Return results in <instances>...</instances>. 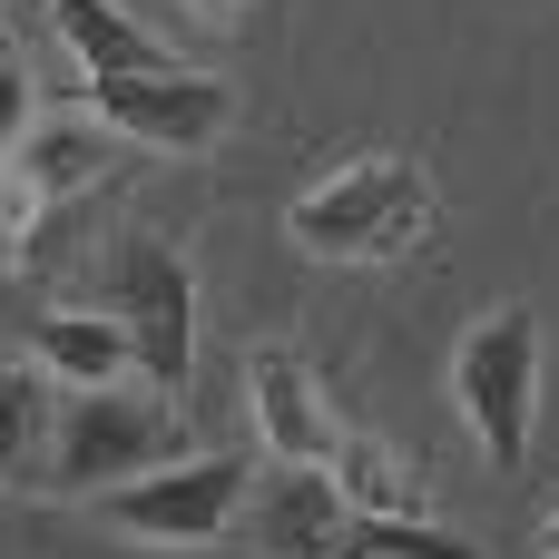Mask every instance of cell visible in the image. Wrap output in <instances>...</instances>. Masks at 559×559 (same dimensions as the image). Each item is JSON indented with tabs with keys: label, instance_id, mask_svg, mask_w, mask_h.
<instances>
[{
	"label": "cell",
	"instance_id": "cell-1",
	"mask_svg": "<svg viewBox=\"0 0 559 559\" xmlns=\"http://www.w3.org/2000/svg\"><path fill=\"white\" fill-rule=\"evenodd\" d=\"M285 236L324 265H403L432 236V177H423V157H393V147L344 157L324 187H305L285 206Z\"/></svg>",
	"mask_w": 559,
	"mask_h": 559
},
{
	"label": "cell",
	"instance_id": "cell-2",
	"mask_svg": "<svg viewBox=\"0 0 559 559\" xmlns=\"http://www.w3.org/2000/svg\"><path fill=\"white\" fill-rule=\"evenodd\" d=\"M452 403L481 442L491 472H521L531 462V432H540V314L531 305H491L462 354H452Z\"/></svg>",
	"mask_w": 559,
	"mask_h": 559
},
{
	"label": "cell",
	"instance_id": "cell-3",
	"mask_svg": "<svg viewBox=\"0 0 559 559\" xmlns=\"http://www.w3.org/2000/svg\"><path fill=\"white\" fill-rule=\"evenodd\" d=\"M177 452H187V413L157 383L147 393H118V383L69 393L59 423H49V481L59 491H118V481H138V472H157Z\"/></svg>",
	"mask_w": 559,
	"mask_h": 559
},
{
	"label": "cell",
	"instance_id": "cell-4",
	"mask_svg": "<svg viewBox=\"0 0 559 559\" xmlns=\"http://www.w3.org/2000/svg\"><path fill=\"white\" fill-rule=\"evenodd\" d=\"M98 305L128 324L138 383L187 393V364H197V275H187V255L157 246V236H128V246L98 265Z\"/></svg>",
	"mask_w": 559,
	"mask_h": 559
},
{
	"label": "cell",
	"instance_id": "cell-5",
	"mask_svg": "<svg viewBox=\"0 0 559 559\" xmlns=\"http://www.w3.org/2000/svg\"><path fill=\"white\" fill-rule=\"evenodd\" d=\"M246 491H255V462H246V452H177V462H157V472L118 481V491H108V521H118L128 540L206 550V540H226V531H236Z\"/></svg>",
	"mask_w": 559,
	"mask_h": 559
},
{
	"label": "cell",
	"instance_id": "cell-6",
	"mask_svg": "<svg viewBox=\"0 0 559 559\" xmlns=\"http://www.w3.org/2000/svg\"><path fill=\"white\" fill-rule=\"evenodd\" d=\"M88 108H98L108 138L167 147V157H206V147L236 128V88H226L216 69H187V59L138 69V79H88Z\"/></svg>",
	"mask_w": 559,
	"mask_h": 559
},
{
	"label": "cell",
	"instance_id": "cell-7",
	"mask_svg": "<svg viewBox=\"0 0 559 559\" xmlns=\"http://www.w3.org/2000/svg\"><path fill=\"white\" fill-rule=\"evenodd\" d=\"M98 157H108V128H88V118H39L0 157V275L29 255V236L49 226V206H69L98 177Z\"/></svg>",
	"mask_w": 559,
	"mask_h": 559
},
{
	"label": "cell",
	"instance_id": "cell-8",
	"mask_svg": "<svg viewBox=\"0 0 559 559\" xmlns=\"http://www.w3.org/2000/svg\"><path fill=\"white\" fill-rule=\"evenodd\" d=\"M236 531H246V550H265V559H354V511H344V491H334L324 462L255 472Z\"/></svg>",
	"mask_w": 559,
	"mask_h": 559
},
{
	"label": "cell",
	"instance_id": "cell-9",
	"mask_svg": "<svg viewBox=\"0 0 559 559\" xmlns=\"http://www.w3.org/2000/svg\"><path fill=\"white\" fill-rule=\"evenodd\" d=\"M246 403H255V432H265V462H334L344 423L314 383V364L295 344H255L246 354Z\"/></svg>",
	"mask_w": 559,
	"mask_h": 559
},
{
	"label": "cell",
	"instance_id": "cell-10",
	"mask_svg": "<svg viewBox=\"0 0 559 559\" xmlns=\"http://www.w3.org/2000/svg\"><path fill=\"white\" fill-rule=\"evenodd\" d=\"M29 364L69 393H98V383H128L138 373V344L108 305H79V314H39L29 324Z\"/></svg>",
	"mask_w": 559,
	"mask_h": 559
},
{
	"label": "cell",
	"instance_id": "cell-11",
	"mask_svg": "<svg viewBox=\"0 0 559 559\" xmlns=\"http://www.w3.org/2000/svg\"><path fill=\"white\" fill-rule=\"evenodd\" d=\"M49 20H59V39H69V59H79L88 79H138V69H167V59H177L157 29H138L118 0H49Z\"/></svg>",
	"mask_w": 559,
	"mask_h": 559
},
{
	"label": "cell",
	"instance_id": "cell-12",
	"mask_svg": "<svg viewBox=\"0 0 559 559\" xmlns=\"http://www.w3.org/2000/svg\"><path fill=\"white\" fill-rule=\"evenodd\" d=\"M324 472H334V491H344V511H354V521H423V511H432L423 472H413L403 452H383L373 432H344Z\"/></svg>",
	"mask_w": 559,
	"mask_h": 559
},
{
	"label": "cell",
	"instance_id": "cell-13",
	"mask_svg": "<svg viewBox=\"0 0 559 559\" xmlns=\"http://www.w3.org/2000/svg\"><path fill=\"white\" fill-rule=\"evenodd\" d=\"M49 423H59V383L39 364H0V491L49 481Z\"/></svg>",
	"mask_w": 559,
	"mask_h": 559
},
{
	"label": "cell",
	"instance_id": "cell-14",
	"mask_svg": "<svg viewBox=\"0 0 559 559\" xmlns=\"http://www.w3.org/2000/svg\"><path fill=\"white\" fill-rule=\"evenodd\" d=\"M29 128H39V118H29V69H20V59H0V157H10Z\"/></svg>",
	"mask_w": 559,
	"mask_h": 559
},
{
	"label": "cell",
	"instance_id": "cell-15",
	"mask_svg": "<svg viewBox=\"0 0 559 559\" xmlns=\"http://www.w3.org/2000/svg\"><path fill=\"white\" fill-rule=\"evenodd\" d=\"M540 559H559V511H550V521H540Z\"/></svg>",
	"mask_w": 559,
	"mask_h": 559
},
{
	"label": "cell",
	"instance_id": "cell-16",
	"mask_svg": "<svg viewBox=\"0 0 559 559\" xmlns=\"http://www.w3.org/2000/svg\"><path fill=\"white\" fill-rule=\"evenodd\" d=\"M197 10H206V20H226V10H236V0H197Z\"/></svg>",
	"mask_w": 559,
	"mask_h": 559
}]
</instances>
